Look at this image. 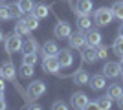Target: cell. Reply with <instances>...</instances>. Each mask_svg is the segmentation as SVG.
Wrapping results in <instances>:
<instances>
[{"mask_svg":"<svg viewBox=\"0 0 123 110\" xmlns=\"http://www.w3.org/2000/svg\"><path fill=\"white\" fill-rule=\"evenodd\" d=\"M85 37H86V46H90V48H98L103 41V35L99 31H96V29H88Z\"/></svg>","mask_w":123,"mask_h":110,"instance_id":"cell-12","label":"cell"},{"mask_svg":"<svg viewBox=\"0 0 123 110\" xmlns=\"http://www.w3.org/2000/svg\"><path fill=\"white\" fill-rule=\"evenodd\" d=\"M4 41V33H2V29H0V42Z\"/></svg>","mask_w":123,"mask_h":110,"instance_id":"cell-39","label":"cell"},{"mask_svg":"<svg viewBox=\"0 0 123 110\" xmlns=\"http://www.w3.org/2000/svg\"><path fill=\"white\" fill-rule=\"evenodd\" d=\"M90 86L94 90H103L107 86V77L103 75V73H98V75H92L90 77Z\"/></svg>","mask_w":123,"mask_h":110,"instance_id":"cell-18","label":"cell"},{"mask_svg":"<svg viewBox=\"0 0 123 110\" xmlns=\"http://www.w3.org/2000/svg\"><path fill=\"white\" fill-rule=\"evenodd\" d=\"M33 15L41 20V18H46L48 15H50V7H48L46 4H35L33 6V11H31Z\"/></svg>","mask_w":123,"mask_h":110,"instance_id":"cell-20","label":"cell"},{"mask_svg":"<svg viewBox=\"0 0 123 110\" xmlns=\"http://www.w3.org/2000/svg\"><path fill=\"white\" fill-rule=\"evenodd\" d=\"M26 108H31V110H41L42 106H41V105H35V103H28V105H26Z\"/></svg>","mask_w":123,"mask_h":110,"instance_id":"cell-33","label":"cell"},{"mask_svg":"<svg viewBox=\"0 0 123 110\" xmlns=\"http://www.w3.org/2000/svg\"><path fill=\"white\" fill-rule=\"evenodd\" d=\"M2 2H6V0H0V4H2Z\"/></svg>","mask_w":123,"mask_h":110,"instance_id":"cell-42","label":"cell"},{"mask_svg":"<svg viewBox=\"0 0 123 110\" xmlns=\"http://www.w3.org/2000/svg\"><path fill=\"white\" fill-rule=\"evenodd\" d=\"M66 2H72V0H66Z\"/></svg>","mask_w":123,"mask_h":110,"instance_id":"cell-43","label":"cell"},{"mask_svg":"<svg viewBox=\"0 0 123 110\" xmlns=\"http://www.w3.org/2000/svg\"><path fill=\"white\" fill-rule=\"evenodd\" d=\"M51 108H53V110H66L68 105H66V103H62V101H55V103L51 105Z\"/></svg>","mask_w":123,"mask_h":110,"instance_id":"cell-32","label":"cell"},{"mask_svg":"<svg viewBox=\"0 0 123 110\" xmlns=\"http://www.w3.org/2000/svg\"><path fill=\"white\" fill-rule=\"evenodd\" d=\"M26 22H28V26H30V29H31V31H33V29H37V28H39V18H37V17L33 15V13H31V15H28V17H26Z\"/></svg>","mask_w":123,"mask_h":110,"instance_id":"cell-28","label":"cell"},{"mask_svg":"<svg viewBox=\"0 0 123 110\" xmlns=\"http://www.w3.org/2000/svg\"><path fill=\"white\" fill-rule=\"evenodd\" d=\"M68 42H70V48H74V50H83L86 46V37L81 29H77L75 33H72L68 37Z\"/></svg>","mask_w":123,"mask_h":110,"instance_id":"cell-5","label":"cell"},{"mask_svg":"<svg viewBox=\"0 0 123 110\" xmlns=\"http://www.w3.org/2000/svg\"><path fill=\"white\" fill-rule=\"evenodd\" d=\"M112 50H114V53H116V55L123 57V37L118 35V39H116V41H114V44H112Z\"/></svg>","mask_w":123,"mask_h":110,"instance_id":"cell-27","label":"cell"},{"mask_svg":"<svg viewBox=\"0 0 123 110\" xmlns=\"http://www.w3.org/2000/svg\"><path fill=\"white\" fill-rule=\"evenodd\" d=\"M39 52V44L31 35H28L22 41V53H37Z\"/></svg>","mask_w":123,"mask_h":110,"instance_id":"cell-14","label":"cell"},{"mask_svg":"<svg viewBox=\"0 0 123 110\" xmlns=\"http://www.w3.org/2000/svg\"><path fill=\"white\" fill-rule=\"evenodd\" d=\"M118 35H119V37H123V22H121V26L118 28Z\"/></svg>","mask_w":123,"mask_h":110,"instance_id":"cell-37","label":"cell"},{"mask_svg":"<svg viewBox=\"0 0 123 110\" xmlns=\"http://www.w3.org/2000/svg\"><path fill=\"white\" fill-rule=\"evenodd\" d=\"M9 11H7V6H0V22H6L9 20Z\"/></svg>","mask_w":123,"mask_h":110,"instance_id":"cell-31","label":"cell"},{"mask_svg":"<svg viewBox=\"0 0 123 110\" xmlns=\"http://www.w3.org/2000/svg\"><path fill=\"white\" fill-rule=\"evenodd\" d=\"M96 106L101 110H110V106H112V99L108 97V95H105V97H98L96 99Z\"/></svg>","mask_w":123,"mask_h":110,"instance_id":"cell-23","label":"cell"},{"mask_svg":"<svg viewBox=\"0 0 123 110\" xmlns=\"http://www.w3.org/2000/svg\"><path fill=\"white\" fill-rule=\"evenodd\" d=\"M41 53H42V57H44V55H57V53H59L57 42L55 41H46L41 48Z\"/></svg>","mask_w":123,"mask_h":110,"instance_id":"cell-17","label":"cell"},{"mask_svg":"<svg viewBox=\"0 0 123 110\" xmlns=\"http://www.w3.org/2000/svg\"><path fill=\"white\" fill-rule=\"evenodd\" d=\"M6 52L7 55H15L17 52H22V37L17 33L6 37Z\"/></svg>","mask_w":123,"mask_h":110,"instance_id":"cell-3","label":"cell"},{"mask_svg":"<svg viewBox=\"0 0 123 110\" xmlns=\"http://www.w3.org/2000/svg\"><path fill=\"white\" fill-rule=\"evenodd\" d=\"M112 18H114V13H112V9H108V7H99V9L96 11V15H94V22H96V26H99V28L108 26V24L112 22Z\"/></svg>","mask_w":123,"mask_h":110,"instance_id":"cell-2","label":"cell"},{"mask_svg":"<svg viewBox=\"0 0 123 110\" xmlns=\"http://www.w3.org/2000/svg\"><path fill=\"white\" fill-rule=\"evenodd\" d=\"M119 77H121V81H123V72H121V73H119Z\"/></svg>","mask_w":123,"mask_h":110,"instance_id":"cell-41","label":"cell"},{"mask_svg":"<svg viewBox=\"0 0 123 110\" xmlns=\"http://www.w3.org/2000/svg\"><path fill=\"white\" fill-rule=\"evenodd\" d=\"M96 52H98V57L99 59H107L108 57V48L103 46V44H99V46L96 48Z\"/></svg>","mask_w":123,"mask_h":110,"instance_id":"cell-30","label":"cell"},{"mask_svg":"<svg viewBox=\"0 0 123 110\" xmlns=\"http://www.w3.org/2000/svg\"><path fill=\"white\" fill-rule=\"evenodd\" d=\"M119 70L123 72V59H121V63H119Z\"/></svg>","mask_w":123,"mask_h":110,"instance_id":"cell-40","label":"cell"},{"mask_svg":"<svg viewBox=\"0 0 123 110\" xmlns=\"http://www.w3.org/2000/svg\"><path fill=\"white\" fill-rule=\"evenodd\" d=\"M22 63H24V64H31V66H35V64H37V53H24V57H22Z\"/></svg>","mask_w":123,"mask_h":110,"instance_id":"cell-29","label":"cell"},{"mask_svg":"<svg viewBox=\"0 0 123 110\" xmlns=\"http://www.w3.org/2000/svg\"><path fill=\"white\" fill-rule=\"evenodd\" d=\"M18 6H20L22 9V15H28V13H31L33 11V0H18Z\"/></svg>","mask_w":123,"mask_h":110,"instance_id":"cell-25","label":"cell"},{"mask_svg":"<svg viewBox=\"0 0 123 110\" xmlns=\"http://www.w3.org/2000/svg\"><path fill=\"white\" fill-rule=\"evenodd\" d=\"M81 59H83V63H86V64H94L96 61H99L98 57V52H96V48H83V52H81Z\"/></svg>","mask_w":123,"mask_h":110,"instance_id":"cell-13","label":"cell"},{"mask_svg":"<svg viewBox=\"0 0 123 110\" xmlns=\"http://www.w3.org/2000/svg\"><path fill=\"white\" fill-rule=\"evenodd\" d=\"M72 79H74V83L79 84V86H83V84H88V83H90V75H88V72H85L83 68L75 70V72H74V75H72Z\"/></svg>","mask_w":123,"mask_h":110,"instance_id":"cell-15","label":"cell"},{"mask_svg":"<svg viewBox=\"0 0 123 110\" xmlns=\"http://www.w3.org/2000/svg\"><path fill=\"white\" fill-rule=\"evenodd\" d=\"M121 59H123V57H121Z\"/></svg>","mask_w":123,"mask_h":110,"instance_id":"cell-44","label":"cell"},{"mask_svg":"<svg viewBox=\"0 0 123 110\" xmlns=\"http://www.w3.org/2000/svg\"><path fill=\"white\" fill-rule=\"evenodd\" d=\"M7 105H6V99H0V110H6Z\"/></svg>","mask_w":123,"mask_h":110,"instance_id":"cell-35","label":"cell"},{"mask_svg":"<svg viewBox=\"0 0 123 110\" xmlns=\"http://www.w3.org/2000/svg\"><path fill=\"white\" fill-rule=\"evenodd\" d=\"M118 106H119V108H123V94H121V97L118 99Z\"/></svg>","mask_w":123,"mask_h":110,"instance_id":"cell-36","label":"cell"},{"mask_svg":"<svg viewBox=\"0 0 123 110\" xmlns=\"http://www.w3.org/2000/svg\"><path fill=\"white\" fill-rule=\"evenodd\" d=\"M75 26L77 29H81V31H88L90 26H92V20H90V15H79L75 20Z\"/></svg>","mask_w":123,"mask_h":110,"instance_id":"cell-19","label":"cell"},{"mask_svg":"<svg viewBox=\"0 0 123 110\" xmlns=\"http://www.w3.org/2000/svg\"><path fill=\"white\" fill-rule=\"evenodd\" d=\"M88 95L86 94H83V92H75V94H72V99H70V103H72L74 108L77 110H83V108H86L88 106Z\"/></svg>","mask_w":123,"mask_h":110,"instance_id":"cell-9","label":"cell"},{"mask_svg":"<svg viewBox=\"0 0 123 110\" xmlns=\"http://www.w3.org/2000/svg\"><path fill=\"white\" fill-rule=\"evenodd\" d=\"M72 7H74V13L79 17V15H90L94 6H92V0H77V4H74Z\"/></svg>","mask_w":123,"mask_h":110,"instance_id":"cell-8","label":"cell"},{"mask_svg":"<svg viewBox=\"0 0 123 110\" xmlns=\"http://www.w3.org/2000/svg\"><path fill=\"white\" fill-rule=\"evenodd\" d=\"M110 9L114 13V18H118V20L123 22V2H114V6Z\"/></svg>","mask_w":123,"mask_h":110,"instance_id":"cell-24","label":"cell"},{"mask_svg":"<svg viewBox=\"0 0 123 110\" xmlns=\"http://www.w3.org/2000/svg\"><path fill=\"white\" fill-rule=\"evenodd\" d=\"M57 59H59V63H61V68H70L74 64V55H72L70 50H59Z\"/></svg>","mask_w":123,"mask_h":110,"instance_id":"cell-11","label":"cell"},{"mask_svg":"<svg viewBox=\"0 0 123 110\" xmlns=\"http://www.w3.org/2000/svg\"><path fill=\"white\" fill-rule=\"evenodd\" d=\"M53 35L57 39H68V37L72 35V26L66 20H57L55 28H53Z\"/></svg>","mask_w":123,"mask_h":110,"instance_id":"cell-6","label":"cell"},{"mask_svg":"<svg viewBox=\"0 0 123 110\" xmlns=\"http://www.w3.org/2000/svg\"><path fill=\"white\" fill-rule=\"evenodd\" d=\"M7 11H9L11 18H20V17H22V9H20V6H18V2L7 4Z\"/></svg>","mask_w":123,"mask_h":110,"instance_id":"cell-22","label":"cell"},{"mask_svg":"<svg viewBox=\"0 0 123 110\" xmlns=\"http://www.w3.org/2000/svg\"><path fill=\"white\" fill-rule=\"evenodd\" d=\"M28 94H30L33 99L44 95L46 94V84H44V81H33V83H30L28 84Z\"/></svg>","mask_w":123,"mask_h":110,"instance_id":"cell-7","label":"cell"},{"mask_svg":"<svg viewBox=\"0 0 123 110\" xmlns=\"http://www.w3.org/2000/svg\"><path fill=\"white\" fill-rule=\"evenodd\" d=\"M35 66H31V64H24L22 63L20 64V70H18V72H20V77H26V79H30L31 75H33V72H35Z\"/></svg>","mask_w":123,"mask_h":110,"instance_id":"cell-26","label":"cell"},{"mask_svg":"<svg viewBox=\"0 0 123 110\" xmlns=\"http://www.w3.org/2000/svg\"><path fill=\"white\" fill-rule=\"evenodd\" d=\"M4 92H6V90H0V99H4V97H6V94H4Z\"/></svg>","mask_w":123,"mask_h":110,"instance_id":"cell-38","label":"cell"},{"mask_svg":"<svg viewBox=\"0 0 123 110\" xmlns=\"http://www.w3.org/2000/svg\"><path fill=\"white\" fill-rule=\"evenodd\" d=\"M119 73H121V70H119V63H112V61H108V63L103 66V75L108 77V79L119 77Z\"/></svg>","mask_w":123,"mask_h":110,"instance_id":"cell-10","label":"cell"},{"mask_svg":"<svg viewBox=\"0 0 123 110\" xmlns=\"http://www.w3.org/2000/svg\"><path fill=\"white\" fill-rule=\"evenodd\" d=\"M15 33H17V35H20V37H28V35H31V29H30V26H28L26 18H17Z\"/></svg>","mask_w":123,"mask_h":110,"instance_id":"cell-16","label":"cell"},{"mask_svg":"<svg viewBox=\"0 0 123 110\" xmlns=\"http://www.w3.org/2000/svg\"><path fill=\"white\" fill-rule=\"evenodd\" d=\"M0 77H4L6 81H9V83L15 86L17 92L24 97V101H28V103L33 101V97L28 94V90H24L20 86V83H18V79H17V70H15V66H13V63L7 61V63H2V64H0Z\"/></svg>","mask_w":123,"mask_h":110,"instance_id":"cell-1","label":"cell"},{"mask_svg":"<svg viewBox=\"0 0 123 110\" xmlns=\"http://www.w3.org/2000/svg\"><path fill=\"white\" fill-rule=\"evenodd\" d=\"M121 94H123L121 84H110V86H108V90H107V95L110 97V99H116V101L121 97Z\"/></svg>","mask_w":123,"mask_h":110,"instance_id":"cell-21","label":"cell"},{"mask_svg":"<svg viewBox=\"0 0 123 110\" xmlns=\"http://www.w3.org/2000/svg\"><path fill=\"white\" fill-rule=\"evenodd\" d=\"M0 90H6V79L0 77Z\"/></svg>","mask_w":123,"mask_h":110,"instance_id":"cell-34","label":"cell"},{"mask_svg":"<svg viewBox=\"0 0 123 110\" xmlns=\"http://www.w3.org/2000/svg\"><path fill=\"white\" fill-rule=\"evenodd\" d=\"M42 70L46 73H59L61 63H59L57 55H44L42 57Z\"/></svg>","mask_w":123,"mask_h":110,"instance_id":"cell-4","label":"cell"}]
</instances>
